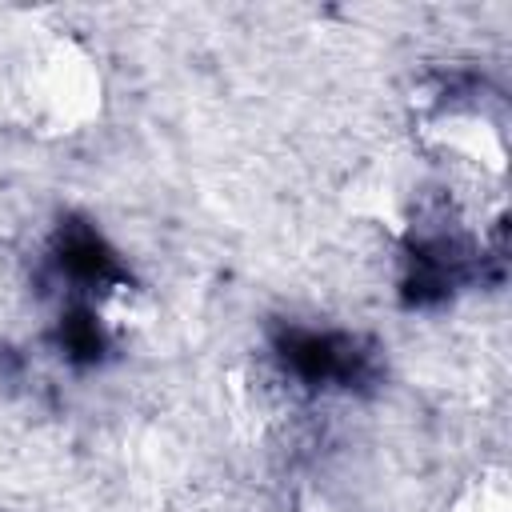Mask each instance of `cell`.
<instances>
[{"instance_id":"cell-2","label":"cell","mask_w":512,"mask_h":512,"mask_svg":"<svg viewBox=\"0 0 512 512\" xmlns=\"http://www.w3.org/2000/svg\"><path fill=\"white\" fill-rule=\"evenodd\" d=\"M60 348L72 360H96L104 352V332L88 308H72L68 316H60Z\"/></svg>"},{"instance_id":"cell-1","label":"cell","mask_w":512,"mask_h":512,"mask_svg":"<svg viewBox=\"0 0 512 512\" xmlns=\"http://www.w3.org/2000/svg\"><path fill=\"white\" fill-rule=\"evenodd\" d=\"M56 264L60 272L72 280V284H116L124 272H120V260L112 256V248L100 240V232L84 220H68L56 236Z\"/></svg>"}]
</instances>
